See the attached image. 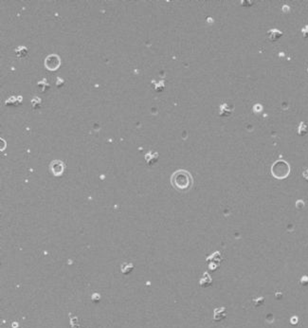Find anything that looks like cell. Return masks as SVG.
Segmentation results:
<instances>
[{
  "label": "cell",
  "mask_w": 308,
  "mask_h": 328,
  "mask_svg": "<svg viewBox=\"0 0 308 328\" xmlns=\"http://www.w3.org/2000/svg\"><path fill=\"white\" fill-rule=\"evenodd\" d=\"M172 185L176 191L185 192H188L194 184V179L191 173L185 170H178L173 173L171 178Z\"/></svg>",
  "instance_id": "cell-1"
},
{
  "label": "cell",
  "mask_w": 308,
  "mask_h": 328,
  "mask_svg": "<svg viewBox=\"0 0 308 328\" xmlns=\"http://www.w3.org/2000/svg\"><path fill=\"white\" fill-rule=\"evenodd\" d=\"M289 173V167L284 161H277L272 167V173L278 178L285 177Z\"/></svg>",
  "instance_id": "cell-2"
},
{
  "label": "cell",
  "mask_w": 308,
  "mask_h": 328,
  "mask_svg": "<svg viewBox=\"0 0 308 328\" xmlns=\"http://www.w3.org/2000/svg\"><path fill=\"white\" fill-rule=\"evenodd\" d=\"M59 65H60V58L57 55H55V54L49 55L45 59L46 69L50 70V71L56 70L59 67Z\"/></svg>",
  "instance_id": "cell-3"
},
{
  "label": "cell",
  "mask_w": 308,
  "mask_h": 328,
  "mask_svg": "<svg viewBox=\"0 0 308 328\" xmlns=\"http://www.w3.org/2000/svg\"><path fill=\"white\" fill-rule=\"evenodd\" d=\"M50 171L54 177H61L65 171V164L60 160H53L50 163Z\"/></svg>",
  "instance_id": "cell-4"
},
{
  "label": "cell",
  "mask_w": 308,
  "mask_h": 328,
  "mask_svg": "<svg viewBox=\"0 0 308 328\" xmlns=\"http://www.w3.org/2000/svg\"><path fill=\"white\" fill-rule=\"evenodd\" d=\"M232 110L233 108L232 105L224 102L219 106V116L220 117H228L232 113Z\"/></svg>",
  "instance_id": "cell-5"
},
{
  "label": "cell",
  "mask_w": 308,
  "mask_h": 328,
  "mask_svg": "<svg viewBox=\"0 0 308 328\" xmlns=\"http://www.w3.org/2000/svg\"><path fill=\"white\" fill-rule=\"evenodd\" d=\"M266 35H267V38H268L269 41L274 42V41H277L279 38H280V37L283 35V32H280V31H278V30H276V28H273V30H269V31L267 32Z\"/></svg>",
  "instance_id": "cell-6"
},
{
  "label": "cell",
  "mask_w": 308,
  "mask_h": 328,
  "mask_svg": "<svg viewBox=\"0 0 308 328\" xmlns=\"http://www.w3.org/2000/svg\"><path fill=\"white\" fill-rule=\"evenodd\" d=\"M158 159V154L157 152H149L145 155V160L148 165H153Z\"/></svg>",
  "instance_id": "cell-7"
},
{
  "label": "cell",
  "mask_w": 308,
  "mask_h": 328,
  "mask_svg": "<svg viewBox=\"0 0 308 328\" xmlns=\"http://www.w3.org/2000/svg\"><path fill=\"white\" fill-rule=\"evenodd\" d=\"M121 268L122 273L125 274V275H127L134 269V265L132 263H123L121 265Z\"/></svg>",
  "instance_id": "cell-8"
},
{
  "label": "cell",
  "mask_w": 308,
  "mask_h": 328,
  "mask_svg": "<svg viewBox=\"0 0 308 328\" xmlns=\"http://www.w3.org/2000/svg\"><path fill=\"white\" fill-rule=\"evenodd\" d=\"M22 102V97L21 96H16V97H12L9 98L7 102H6V105H17L19 103H21Z\"/></svg>",
  "instance_id": "cell-9"
},
{
  "label": "cell",
  "mask_w": 308,
  "mask_h": 328,
  "mask_svg": "<svg viewBox=\"0 0 308 328\" xmlns=\"http://www.w3.org/2000/svg\"><path fill=\"white\" fill-rule=\"evenodd\" d=\"M27 52H28V50L25 47H19L14 50V53L17 57H25L27 55Z\"/></svg>",
  "instance_id": "cell-10"
},
{
  "label": "cell",
  "mask_w": 308,
  "mask_h": 328,
  "mask_svg": "<svg viewBox=\"0 0 308 328\" xmlns=\"http://www.w3.org/2000/svg\"><path fill=\"white\" fill-rule=\"evenodd\" d=\"M38 86H39V88L41 89L42 92H45L47 88H50V84L46 83V79H43L42 81L38 82Z\"/></svg>",
  "instance_id": "cell-11"
},
{
  "label": "cell",
  "mask_w": 308,
  "mask_h": 328,
  "mask_svg": "<svg viewBox=\"0 0 308 328\" xmlns=\"http://www.w3.org/2000/svg\"><path fill=\"white\" fill-rule=\"evenodd\" d=\"M32 107H33L34 109L40 108V106H41V100L38 98V97L33 98V99L32 100Z\"/></svg>",
  "instance_id": "cell-12"
},
{
  "label": "cell",
  "mask_w": 308,
  "mask_h": 328,
  "mask_svg": "<svg viewBox=\"0 0 308 328\" xmlns=\"http://www.w3.org/2000/svg\"><path fill=\"white\" fill-rule=\"evenodd\" d=\"M163 84H164V81H161L159 84H158L157 86H156V90L157 91H161L163 88H164V85H163Z\"/></svg>",
  "instance_id": "cell-13"
},
{
  "label": "cell",
  "mask_w": 308,
  "mask_h": 328,
  "mask_svg": "<svg viewBox=\"0 0 308 328\" xmlns=\"http://www.w3.org/2000/svg\"><path fill=\"white\" fill-rule=\"evenodd\" d=\"M64 84H65V81L62 80L61 78H59V77H58V78H57V80H56V85H57V88H61V86H62Z\"/></svg>",
  "instance_id": "cell-14"
},
{
  "label": "cell",
  "mask_w": 308,
  "mask_h": 328,
  "mask_svg": "<svg viewBox=\"0 0 308 328\" xmlns=\"http://www.w3.org/2000/svg\"><path fill=\"white\" fill-rule=\"evenodd\" d=\"M303 35H304V37H307V36H308V26L303 30Z\"/></svg>",
  "instance_id": "cell-15"
}]
</instances>
